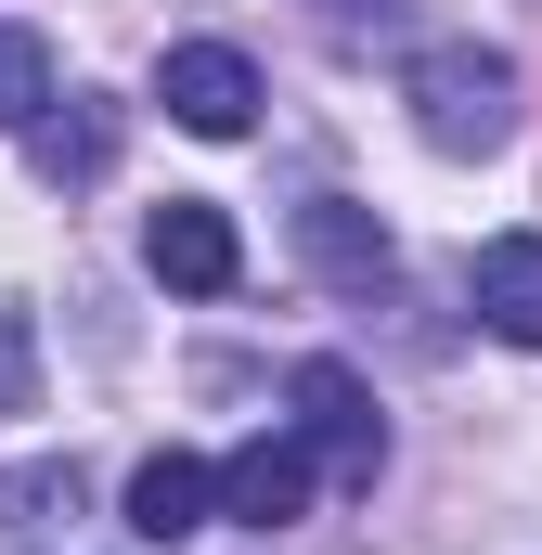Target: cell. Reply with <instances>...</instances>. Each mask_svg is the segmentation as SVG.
Here are the masks:
<instances>
[{
	"label": "cell",
	"mask_w": 542,
	"mask_h": 555,
	"mask_svg": "<svg viewBox=\"0 0 542 555\" xmlns=\"http://www.w3.org/2000/svg\"><path fill=\"white\" fill-rule=\"evenodd\" d=\"M413 130H426V155H504V130H517V65L491 52V39H426L401 78Z\"/></svg>",
	"instance_id": "obj_1"
},
{
	"label": "cell",
	"mask_w": 542,
	"mask_h": 555,
	"mask_svg": "<svg viewBox=\"0 0 542 555\" xmlns=\"http://www.w3.org/2000/svg\"><path fill=\"white\" fill-rule=\"evenodd\" d=\"M155 104H168L194 142H246L259 130V65H246L233 39H181V52L155 65Z\"/></svg>",
	"instance_id": "obj_2"
},
{
	"label": "cell",
	"mask_w": 542,
	"mask_h": 555,
	"mask_svg": "<svg viewBox=\"0 0 542 555\" xmlns=\"http://www.w3.org/2000/svg\"><path fill=\"white\" fill-rule=\"evenodd\" d=\"M207 491H220V517H233V530H297V517H310V439H297V426H259V439H246V452H220V465H207Z\"/></svg>",
	"instance_id": "obj_3"
},
{
	"label": "cell",
	"mask_w": 542,
	"mask_h": 555,
	"mask_svg": "<svg viewBox=\"0 0 542 555\" xmlns=\"http://www.w3.org/2000/svg\"><path fill=\"white\" fill-rule=\"evenodd\" d=\"M297 439H310V465H336V478H375V465H388V414H375V388H362L349 362H297Z\"/></svg>",
	"instance_id": "obj_4"
},
{
	"label": "cell",
	"mask_w": 542,
	"mask_h": 555,
	"mask_svg": "<svg viewBox=\"0 0 542 555\" xmlns=\"http://www.w3.org/2000/svg\"><path fill=\"white\" fill-rule=\"evenodd\" d=\"M142 272L168 284V297H220V284L246 272V233H233L207 194H168V207L142 220Z\"/></svg>",
	"instance_id": "obj_5"
},
{
	"label": "cell",
	"mask_w": 542,
	"mask_h": 555,
	"mask_svg": "<svg viewBox=\"0 0 542 555\" xmlns=\"http://www.w3.org/2000/svg\"><path fill=\"white\" fill-rule=\"evenodd\" d=\"M26 155H39V181H52V194L104 181V168H117V104H104V91H78V104H39V117H26Z\"/></svg>",
	"instance_id": "obj_6"
},
{
	"label": "cell",
	"mask_w": 542,
	"mask_h": 555,
	"mask_svg": "<svg viewBox=\"0 0 542 555\" xmlns=\"http://www.w3.org/2000/svg\"><path fill=\"white\" fill-rule=\"evenodd\" d=\"M297 259L323 284H375L388 272V220H375L362 194H310V207H297Z\"/></svg>",
	"instance_id": "obj_7"
},
{
	"label": "cell",
	"mask_w": 542,
	"mask_h": 555,
	"mask_svg": "<svg viewBox=\"0 0 542 555\" xmlns=\"http://www.w3.org/2000/svg\"><path fill=\"white\" fill-rule=\"evenodd\" d=\"M207 517H220L207 452H142V465H130V530H142V543H194Z\"/></svg>",
	"instance_id": "obj_8"
},
{
	"label": "cell",
	"mask_w": 542,
	"mask_h": 555,
	"mask_svg": "<svg viewBox=\"0 0 542 555\" xmlns=\"http://www.w3.org/2000/svg\"><path fill=\"white\" fill-rule=\"evenodd\" d=\"M478 323L504 349H542V233H491L478 246Z\"/></svg>",
	"instance_id": "obj_9"
},
{
	"label": "cell",
	"mask_w": 542,
	"mask_h": 555,
	"mask_svg": "<svg viewBox=\"0 0 542 555\" xmlns=\"http://www.w3.org/2000/svg\"><path fill=\"white\" fill-rule=\"evenodd\" d=\"M52 104V39L39 26H0V130H26Z\"/></svg>",
	"instance_id": "obj_10"
},
{
	"label": "cell",
	"mask_w": 542,
	"mask_h": 555,
	"mask_svg": "<svg viewBox=\"0 0 542 555\" xmlns=\"http://www.w3.org/2000/svg\"><path fill=\"white\" fill-rule=\"evenodd\" d=\"M39 401V336H26V310L0 297V414H26Z\"/></svg>",
	"instance_id": "obj_11"
},
{
	"label": "cell",
	"mask_w": 542,
	"mask_h": 555,
	"mask_svg": "<svg viewBox=\"0 0 542 555\" xmlns=\"http://www.w3.org/2000/svg\"><path fill=\"white\" fill-rule=\"evenodd\" d=\"M323 26H336V39H362V26H401V0H336Z\"/></svg>",
	"instance_id": "obj_12"
}]
</instances>
